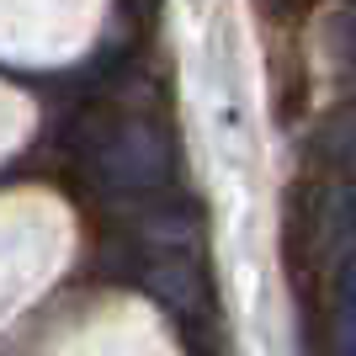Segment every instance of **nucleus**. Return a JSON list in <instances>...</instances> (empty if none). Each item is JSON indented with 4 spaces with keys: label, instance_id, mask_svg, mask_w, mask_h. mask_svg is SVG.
<instances>
[{
    "label": "nucleus",
    "instance_id": "nucleus-3",
    "mask_svg": "<svg viewBox=\"0 0 356 356\" xmlns=\"http://www.w3.org/2000/svg\"><path fill=\"white\" fill-rule=\"evenodd\" d=\"M149 245H165V250H192L197 245V213L186 208H154L144 218Z\"/></svg>",
    "mask_w": 356,
    "mask_h": 356
},
{
    "label": "nucleus",
    "instance_id": "nucleus-1",
    "mask_svg": "<svg viewBox=\"0 0 356 356\" xmlns=\"http://www.w3.org/2000/svg\"><path fill=\"white\" fill-rule=\"evenodd\" d=\"M96 165H102L106 186H118V192H160L165 181H170L176 154H170V138L149 118H128L96 149Z\"/></svg>",
    "mask_w": 356,
    "mask_h": 356
},
{
    "label": "nucleus",
    "instance_id": "nucleus-2",
    "mask_svg": "<svg viewBox=\"0 0 356 356\" xmlns=\"http://www.w3.org/2000/svg\"><path fill=\"white\" fill-rule=\"evenodd\" d=\"M138 282L160 298V303H170L176 314H186V309H197V303H202V287H197V261H186L181 250H176V255H160V261H149Z\"/></svg>",
    "mask_w": 356,
    "mask_h": 356
},
{
    "label": "nucleus",
    "instance_id": "nucleus-4",
    "mask_svg": "<svg viewBox=\"0 0 356 356\" xmlns=\"http://www.w3.org/2000/svg\"><path fill=\"white\" fill-rule=\"evenodd\" d=\"M197 356H208V351H197Z\"/></svg>",
    "mask_w": 356,
    "mask_h": 356
}]
</instances>
